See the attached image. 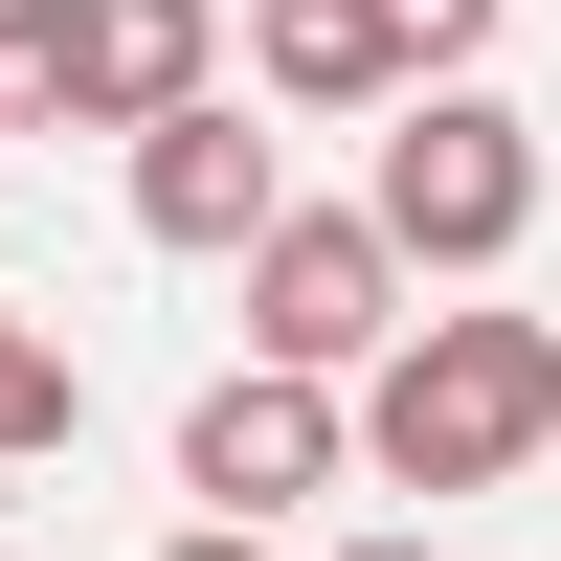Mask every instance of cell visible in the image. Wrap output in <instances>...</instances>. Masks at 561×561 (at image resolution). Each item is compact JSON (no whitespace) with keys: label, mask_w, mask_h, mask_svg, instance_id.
<instances>
[{"label":"cell","mask_w":561,"mask_h":561,"mask_svg":"<svg viewBox=\"0 0 561 561\" xmlns=\"http://www.w3.org/2000/svg\"><path fill=\"white\" fill-rule=\"evenodd\" d=\"M337 561H427V539H337Z\"/></svg>","instance_id":"obj_11"},{"label":"cell","mask_w":561,"mask_h":561,"mask_svg":"<svg viewBox=\"0 0 561 561\" xmlns=\"http://www.w3.org/2000/svg\"><path fill=\"white\" fill-rule=\"evenodd\" d=\"M0 90L23 135H158L180 90H225V0H0Z\"/></svg>","instance_id":"obj_3"},{"label":"cell","mask_w":561,"mask_h":561,"mask_svg":"<svg viewBox=\"0 0 561 561\" xmlns=\"http://www.w3.org/2000/svg\"><path fill=\"white\" fill-rule=\"evenodd\" d=\"M404 293H427V270L382 248V203H270V248H248V359L359 382V359L404 337Z\"/></svg>","instance_id":"obj_4"},{"label":"cell","mask_w":561,"mask_h":561,"mask_svg":"<svg viewBox=\"0 0 561 561\" xmlns=\"http://www.w3.org/2000/svg\"><path fill=\"white\" fill-rule=\"evenodd\" d=\"M359 203H382V248H404V270H449V293H472V270H517V248H539L561 180H539V113H517V90L449 68V90H404V113H382Z\"/></svg>","instance_id":"obj_2"},{"label":"cell","mask_w":561,"mask_h":561,"mask_svg":"<svg viewBox=\"0 0 561 561\" xmlns=\"http://www.w3.org/2000/svg\"><path fill=\"white\" fill-rule=\"evenodd\" d=\"M113 158H135V248H203V270H248L270 203H293V158L248 135V90H180V113L113 135Z\"/></svg>","instance_id":"obj_6"},{"label":"cell","mask_w":561,"mask_h":561,"mask_svg":"<svg viewBox=\"0 0 561 561\" xmlns=\"http://www.w3.org/2000/svg\"><path fill=\"white\" fill-rule=\"evenodd\" d=\"M0 135H23V90H0Z\"/></svg>","instance_id":"obj_12"},{"label":"cell","mask_w":561,"mask_h":561,"mask_svg":"<svg viewBox=\"0 0 561 561\" xmlns=\"http://www.w3.org/2000/svg\"><path fill=\"white\" fill-rule=\"evenodd\" d=\"M68 427H90V382H68V337H45L23 293H0V472H45Z\"/></svg>","instance_id":"obj_8"},{"label":"cell","mask_w":561,"mask_h":561,"mask_svg":"<svg viewBox=\"0 0 561 561\" xmlns=\"http://www.w3.org/2000/svg\"><path fill=\"white\" fill-rule=\"evenodd\" d=\"M561 449V337L539 314H404L359 359V472L382 494H517Z\"/></svg>","instance_id":"obj_1"},{"label":"cell","mask_w":561,"mask_h":561,"mask_svg":"<svg viewBox=\"0 0 561 561\" xmlns=\"http://www.w3.org/2000/svg\"><path fill=\"white\" fill-rule=\"evenodd\" d=\"M158 561H270V517H180V539H158Z\"/></svg>","instance_id":"obj_10"},{"label":"cell","mask_w":561,"mask_h":561,"mask_svg":"<svg viewBox=\"0 0 561 561\" xmlns=\"http://www.w3.org/2000/svg\"><path fill=\"white\" fill-rule=\"evenodd\" d=\"M382 23H404V68L449 90V68H494V23H517V0H382Z\"/></svg>","instance_id":"obj_9"},{"label":"cell","mask_w":561,"mask_h":561,"mask_svg":"<svg viewBox=\"0 0 561 561\" xmlns=\"http://www.w3.org/2000/svg\"><path fill=\"white\" fill-rule=\"evenodd\" d=\"M0 561H23V539H0Z\"/></svg>","instance_id":"obj_13"},{"label":"cell","mask_w":561,"mask_h":561,"mask_svg":"<svg viewBox=\"0 0 561 561\" xmlns=\"http://www.w3.org/2000/svg\"><path fill=\"white\" fill-rule=\"evenodd\" d=\"M248 90H270V113H404L427 68H404L382 0H248Z\"/></svg>","instance_id":"obj_7"},{"label":"cell","mask_w":561,"mask_h":561,"mask_svg":"<svg viewBox=\"0 0 561 561\" xmlns=\"http://www.w3.org/2000/svg\"><path fill=\"white\" fill-rule=\"evenodd\" d=\"M337 472H359V404L293 382V359H225V382L180 404V494H203V517H293V494H337Z\"/></svg>","instance_id":"obj_5"}]
</instances>
